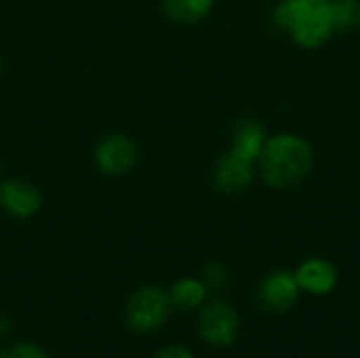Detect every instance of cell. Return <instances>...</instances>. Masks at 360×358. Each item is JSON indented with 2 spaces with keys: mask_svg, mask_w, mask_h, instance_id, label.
Segmentation results:
<instances>
[{
  "mask_svg": "<svg viewBox=\"0 0 360 358\" xmlns=\"http://www.w3.org/2000/svg\"><path fill=\"white\" fill-rule=\"evenodd\" d=\"M173 312L169 291L158 285H143L124 304V325L135 335H152L162 329Z\"/></svg>",
  "mask_w": 360,
  "mask_h": 358,
  "instance_id": "3",
  "label": "cell"
},
{
  "mask_svg": "<svg viewBox=\"0 0 360 358\" xmlns=\"http://www.w3.org/2000/svg\"><path fill=\"white\" fill-rule=\"evenodd\" d=\"M255 162L236 156L234 152H226L219 156L213 169V186L221 194H238L253 184Z\"/></svg>",
  "mask_w": 360,
  "mask_h": 358,
  "instance_id": "8",
  "label": "cell"
},
{
  "mask_svg": "<svg viewBox=\"0 0 360 358\" xmlns=\"http://www.w3.org/2000/svg\"><path fill=\"white\" fill-rule=\"evenodd\" d=\"M200 281H202V285L207 287L209 293H221L228 287L230 276H228V270L221 264L211 262V264L205 266V270L200 274Z\"/></svg>",
  "mask_w": 360,
  "mask_h": 358,
  "instance_id": "15",
  "label": "cell"
},
{
  "mask_svg": "<svg viewBox=\"0 0 360 358\" xmlns=\"http://www.w3.org/2000/svg\"><path fill=\"white\" fill-rule=\"evenodd\" d=\"M11 329H13V325H11V321H8V317L0 312V342L6 340V338L11 335Z\"/></svg>",
  "mask_w": 360,
  "mask_h": 358,
  "instance_id": "17",
  "label": "cell"
},
{
  "mask_svg": "<svg viewBox=\"0 0 360 358\" xmlns=\"http://www.w3.org/2000/svg\"><path fill=\"white\" fill-rule=\"evenodd\" d=\"M295 279H297L300 289L312 295H327L329 291H333L338 283V270L331 262L323 257H312V260H306L297 268Z\"/></svg>",
  "mask_w": 360,
  "mask_h": 358,
  "instance_id": "9",
  "label": "cell"
},
{
  "mask_svg": "<svg viewBox=\"0 0 360 358\" xmlns=\"http://www.w3.org/2000/svg\"><path fill=\"white\" fill-rule=\"evenodd\" d=\"M262 179L274 190H289L300 186L314 169L312 146L293 133H278L266 139L257 158Z\"/></svg>",
  "mask_w": 360,
  "mask_h": 358,
  "instance_id": "1",
  "label": "cell"
},
{
  "mask_svg": "<svg viewBox=\"0 0 360 358\" xmlns=\"http://www.w3.org/2000/svg\"><path fill=\"white\" fill-rule=\"evenodd\" d=\"M207 295H209L207 287L202 285L200 279H194V276H184V279L175 281L169 289L171 306L181 312L198 310L207 302Z\"/></svg>",
  "mask_w": 360,
  "mask_h": 358,
  "instance_id": "11",
  "label": "cell"
},
{
  "mask_svg": "<svg viewBox=\"0 0 360 358\" xmlns=\"http://www.w3.org/2000/svg\"><path fill=\"white\" fill-rule=\"evenodd\" d=\"M152 358H194V354L181 344H167V346L158 348L152 354Z\"/></svg>",
  "mask_w": 360,
  "mask_h": 358,
  "instance_id": "16",
  "label": "cell"
},
{
  "mask_svg": "<svg viewBox=\"0 0 360 358\" xmlns=\"http://www.w3.org/2000/svg\"><path fill=\"white\" fill-rule=\"evenodd\" d=\"M257 298H259V304L270 312L289 310L300 298V285H297L295 274H291L287 270L270 272L262 281V285L257 289Z\"/></svg>",
  "mask_w": 360,
  "mask_h": 358,
  "instance_id": "7",
  "label": "cell"
},
{
  "mask_svg": "<svg viewBox=\"0 0 360 358\" xmlns=\"http://www.w3.org/2000/svg\"><path fill=\"white\" fill-rule=\"evenodd\" d=\"M137 158H139V148L124 133L108 135L95 148V165L108 177L127 175L137 165Z\"/></svg>",
  "mask_w": 360,
  "mask_h": 358,
  "instance_id": "5",
  "label": "cell"
},
{
  "mask_svg": "<svg viewBox=\"0 0 360 358\" xmlns=\"http://www.w3.org/2000/svg\"><path fill=\"white\" fill-rule=\"evenodd\" d=\"M274 25L304 49H321L335 34L329 0H283L274 11Z\"/></svg>",
  "mask_w": 360,
  "mask_h": 358,
  "instance_id": "2",
  "label": "cell"
},
{
  "mask_svg": "<svg viewBox=\"0 0 360 358\" xmlns=\"http://www.w3.org/2000/svg\"><path fill=\"white\" fill-rule=\"evenodd\" d=\"M329 15L335 32H352L360 25V0H329Z\"/></svg>",
  "mask_w": 360,
  "mask_h": 358,
  "instance_id": "13",
  "label": "cell"
},
{
  "mask_svg": "<svg viewBox=\"0 0 360 358\" xmlns=\"http://www.w3.org/2000/svg\"><path fill=\"white\" fill-rule=\"evenodd\" d=\"M0 209L15 219H30L42 209V194L27 179L0 181Z\"/></svg>",
  "mask_w": 360,
  "mask_h": 358,
  "instance_id": "6",
  "label": "cell"
},
{
  "mask_svg": "<svg viewBox=\"0 0 360 358\" xmlns=\"http://www.w3.org/2000/svg\"><path fill=\"white\" fill-rule=\"evenodd\" d=\"M2 68H4V61H2V57H0V74H2Z\"/></svg>",
  "mask_w": 360,
  "mask_h": 358,
  "instance_id": "18",
  "label": "cell"
},
{
  "mask_svg": "<svg viewBox=\"0 0 360 358\" xmlns=\"http://www.w3.org/2000/svg\"><path fill=\"white\" fill-rule=\"evenodd\" d=\"M0 358H51L44 346L30 342V340H19L13 342L4 348H0Z\"/></svg>",
  "mask_w": 360,
  "mask_h": 358,
  "instance_id": "14",
  "label": "cell"
},
{
  "mask_svg": "<svg viewBox=\"0 0 360 358\" xmlns=\"http://www.w3.org/2000/svg\"><path fill=\"white\" fill-rule=\"evenodd\" d=\"M213 4L215 0H162V13L173 23L192 25L202 21L211 13Z\"/></svg>",
  "mask_w": 360,
  "mask_h": 358,
  "instance_id": "12",
  "label": "cell"
},
{
  "mask_svg": "<svg viewBox=\"0 0 360 358\" xmlns=\"http://www.w3.org/2000/svg\"><path fill=\"white\" fill-rule=\"evenodd\" d=\"M266 139L268 137H266L264 124L259 120H255V118H245L232 131V148H230V152H234L236 156H240L245 160L257 162Z\"/></svg>",
  "mask_w": 360,
  "mask_h": 358,
  "instance_id": "10",
  "label": "cell"
},
{
  "mask_svg": "<svg viewBox=\"0 0 360 358\" xmlns=\"http://www.w3.org/2000/svg\"><path fill=\"white\" fill-rule=\"evenodd\" d=\"M198 335L213 348H230L240 329L238 312L224 300H213L198 308Z\"/></svg>",
  "mask_w": 360,
  "mask_h": 358,
  "instance_id": "4",
  "label": "cell"
}]
</instances>
